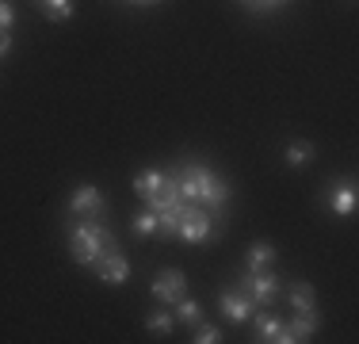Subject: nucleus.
Returning <instances> with one entry per match:
<instances>
[{"label": "nucleus", "mask_w": 359, "mask_h": 344, "mask_svg": "<svg viewBox=\"0 0 359 344\" xmlns=\"http://www.w3.org/2000/svg\"><path fill=\"white\" fill-rule=\"evenodd\" d=\"M249 322L256 325V333H260L256 340H264V344H294V337H290V325H287V322H279V317H271V314H256V310H252Z\"/></svg>", "instance_id": "obj_8"}, {"label": "nucleus", "mask_w": 359, "mask_h": 344, "mask_svg": "<svg viewBox=\"0 0 359 344\" xmlns=\"http://www.w3.org/2000/svg\"><path fill=\"white\" fill-rule=\"evenodd\" d=\"M313 153H318V145H313V142H290L283 157H287L290 168H302V165H310V161H313Z\"/></svg>", "instance_id": "obj_14"}, {"label": "nucleus", "mask_w": 359, "mask_h": 344, "mask_svg": "<svg viewBox=\"0 0 359 344\" xmlns=\"http://www.w3.org/2000/svg\"><path fill=\"white\" fill-rule=\"evenodd\" d=\"M130 4H161V0H130Z\"/></svg>", "instance_id": "obj_22"}, {"label": "nucleus", "mask_w": 359, "mask_h": 344, "mask_svg": "<svg viewBox=\"0 0 359 344\" xmlns=\"http://www.w3.org/2000/svg\"><path fill=\"white\" fill-rule=\"evenodd\" d=\"M8 50H12V34H8V31H0V58H4Z\"/></svg>", "instance_id": "obj_21"}, {"label": "nucleus", "mask_w": 359, "mask_h": 344, "mask_svg": "<svg viewBox=\"0 0 359 344\" xmlns=\"http://www.w3.org/2000/svg\"><path fill=\"white\" fill-rule=\"evenodd\" d=\"M149 295L157 298V303L172 306L180 295H187V275H184V272H176V268L161 272V279H153V283H149Z\"/></svg>", "instance_id": "obj_5"}, {"label": "nucleus", "mask_w": 359, "mask_h": 344, "mask_svg": "<svg viewBox=\"0 0 359 344\" xmlns=\"http://www.w3.org/2000/svg\"><path fill=\"white\" fill-rule=\"evenodd\" d=\"M165 184H168V172H165V168H145V172H138V176H134V192H138L145 203L157 199V195L165 192Z\"/></svg>", "instance_id": "obj_10"}, {"label": "nucleus", "mask_w": 359, "mask_h": 344, "mask_svg": "<svg viewBox=\"0 0 359 344\" xmlns=\"http://www.w3.org/2000/svg\"><path fill=\"white\" fill-rule=\"evenodd\" d=\"M39 4H42V12H46L54 23L73 20V0H39Z\"/></svg>", "instance_id": "obj_17"}, {"label": "nucleus", "mask_w": 359, "mask_h": 344, "mask_svg": "<svg viewBox=\"0 0 359 344\" xmlns=\"http://www.w3.org/2000/svg\"><path fill=\"white\" fill-rule=\"evenodd\" d=\"M115 249V234L104 226L100 218H81L69 226V253L76 264H96L104 253H111Z\"/></svg>", "instance_id": "obj_2"}, {"label": "nucleus", "mask_w": 359, "mask_h": 344, "mask_svg": "<svg viewBox=\"0 0 359 344\" xmlns=\"http://www.w3.org/2000/svg\"><path fill=\"white\" fill-rule=\"evenodd\" d=\"M287 325L294 340H313V333L321 329V317H318V310H294V322H287Z\"/></svg>", "instance_id": "obj_11"}, {"label": "nucleus", "mask_w": 359, "mask_h": 344, "mask_svg": "<svg viewBox=\"0 0 359 344\" xmlns=\"http://www.w3.org/2000/svg\"><path fill=\"white\" fill-rule=\"evenodd\" d=\"M355 184L352 180H332L329 195H325V203H329V211L337 214V218H352L355 214Z\"/></svg>", "instance_id": "obj_7"}, {"label": "nucleus", "mask_w": 359, "mask_h": 344, "mask_svg": "<svg viewBox=\"0 0 359 344\" xmlns=\"http://www.w3.org/2000/svg\"><path fill=\"white\" fill-rule=\"evenodd\" d=\"M241 291L252 298L256 306H268L271 298L279 295V275H276V268H264V272H245V275H241Z\"/></svg>", "instance_id": "obj_3"}, {"label": "nucleus", "mask_w": 359, "mask_h": 344, "mask_svg": "<svg viewBox=\"0 0 359 344\" xmlns=\"http://www.w3.org/2000/svg\"><path fill=\"white\" fill-rule=\"evenodd\" d=\"M241 4H245V0H241Z\"/></svg>", "instance_id": "obj_24"}, {"label": "nucleus", "mask_w": 359, "mask_h": 344, "mask_svg": "<svg viewBox=\"0 0 359 344\" xmlns=\"http://www.w3.org/2000/svg\"><path fill=\"white\" fill-rule=\"evenodd\" d=\"M287 295H290V306L294 310H318V291H313L310 283H294Z\"/></svg>", "instance_id": "obj_15"}, {"label": "nucleus", "mask_w": 359, "mask_h": 344, "mask_svg": "<svg viewBox=\"0 0 359 344\" xmlns=\"http://www.w3.org/2000/svg\"><path fill=\"white\" fill-rule=\"evenodd\" d=\"M12 23H15L12 4H8V0H0V31H12Z\"/></svg>", "instance_id": "obj_20"}, {"label": "nucleus", "mask_w": 359, "mask_h": 344, "mask_svg": "<svg viewBox=\"0 0 359 344\" xmlns=\"http://www.w3.org/2000/svg\"><path fill=\"white\" fill-rule=\"evenodd\" d=\"M92 268H96V275L107 283V287H123V283L130 279V264H126V256H123V253H115V249L100 256V260L92 264Z\"/></svg>", "instance_id": "obj_6"}, {"label": "nucleus", "mask_w": 359, "mask_h": 344, "mask_svg": "<svg viewBox=\"0 0 359 344\" xmlns=\"http://www.w3.org/2000/svg\"><path fill=\"white\" fill-rule=\"evenodd\" d=\"M145 329L157 333V337H168V333L176 329V314H168V310H153V314L145 317Z\"/></svg>", "instance_id": "obj_16"}, {"label": "nucleus", "mask_w": 359, "mask_h": 344, "mask_svg": "<svg viewBox=\"0 0 359 344\" xmlns=\"http://www.w3.org/2000/svg\"><path fill=\"white\" fill-rule=\"evenodd\" d=\"M172 176H176V187H180V195H184V199L207 206V211H226V203H229V180L218 176L215 168L191 161V165L176 168Z\"/></svg>", "instance_id": "obj_1"}, {"label": "nucleus", "mask_w": 359, "mask_h": 344, "mask_svg": "<svg viewBox=\"0 0 359 344\" xmlns=\"http://www.w3.org/2000/svg\"><path fill=\"white\" fill-rule=\"evenodd\" d=\"M195 340H199V344H222L226 337H222L218 325H203V322H199V333H195Z\"/></svg>", "instance_id": "obj_19"}, {"label": "nucleus", "mask_w": 359, "mask_h": 344, "mask_svg": "<svg viewBox=\"0 0 359 344\" xmlns=\"http://www.w3.org/2000/svg\"><path fill=\"white\" fill-rule=\"evenodd\" d=\"M218 306H222V314H226L229 322H237V325H245L252 317V310H256V303L245 295V291H222Z\"/></svg>", "instance_id": "obj_9"}, {"label": "nucleus", "mask_w": 359, "mask_h": 344, "mask_svg": "<svg viewBox=\"0 0 359 344\" xmlns=\"http://www.w3.org/2000/svg\"><path fill=\"white\" fill-rule=\"evenodd\" d=\"M276 245L271 241H256L249 249V256H245V272H264V268H276Z\"/></svg>", "instance_id": "obj_12"}, {"label": "nucleus", "mask_w": 359, "mask_h": 344, "mask_svg": "<svg viewBox=\"0 0 359 344\" xmlns=\"http://www.w3.org/2000/svg\"><path fill=\"white\" fill-rule=\"evenodd\" d=\"M172 306H176V310H172V314H176V322H184V325H199V322H203V306L195 303V298L180 295Z\"/></svg>", "instance_id": "obj_13"}, {"label": "nucleus", "mask_w": 359, "mask_h": 344, "mask_svg": "<svg viewBox=\"0 0 359 344\" xmlns=\"http://www.w3.org/2000/svg\"><path fill=\"white\" fill-rule=\"evenodd\" d=\"M153 230H157V211H149V206H145L142 214H134V234H138V237H149Z\"/></svg>", "instance_id": "obj_18"}, {"label": "nucleus", "mask_w": 359, "mask_h": 344, "mask_svg": "<svg viewBox=\"0 0 359 344\" xmlns=\"http://www.w3.org/2000/svg\"><path fill=\"white\" fill-rule=\"evenodd\" d=\"M268 4H271V8H279V4H287V0H268Z\"/></svg>", "instance_id": "obj_23"}, {"label": "nucleus", "mask_w": 359, "mask_h": 344, "mask_svg": "<svg viewBox=\"0 0 359 344\" xmlns=\"http://www.w3.org/2000/svg\"><path fill=\"white\" fill-rule=\"evenodd\" d=\"M69 214H76V218H104V214H107L104 192H100L96 184H81L69 195Z\"/></svg>", "instance_id": "obj_4"}]
</instances>
